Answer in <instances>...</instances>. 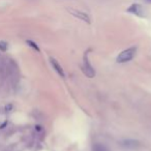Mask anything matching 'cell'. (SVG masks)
Returning <instances> with one entry per match:
<instances>
[{"mask_svg": "<svg viewBox=\"0 0 151 151\" xmlns=\"http://www.w3.org/2000/svg\"><path fill=\"white\" fill-rule=\"evenodd\" d=\"M136 52H137L136 47H132V48H128V49H126V50L122 51L117 56V62L124 63V62H127V61H130L134 57Z\"/></svg>", "mask_w": 151, "mask_h": 151, "instance_id": "obj_1", "label": "cell"}, {"mask_svg": "<svg viewBox=\"0 0 151 151\" xmlns=\"http://www.w3.org/2000/svg\"><path fill=\"white\" fill-rule=\"evenodd\" d=\"M82 70H83V73L88 77V78H93V77L95 76L94 68H93V66L90 64V62H89V60H88V58H87L86 55L84 56V61H83V65H82Z\"/></svg>", "mask_w": 151, "mask_h": 151, "instance_id": "obj_2", "label": "cell"}, {"mask_svg": "<svg viewBox=\"0 0 151 151\" xmlns=\"http://www.w3.org/2000/svg\"><path fill=\"white\" fill-rule=\"evenodd\" d=\"M126 12L129 13V14H132V15H134V16L141 17V18L145 17L144 9H143L142 5L138 4V3H134V4H132L127 9H126Z\"/></svg>", "mask_w": 151, "mask_h": 151, "instance_id": "obj_3", "label": "cell"}, {"mask_svg": "<svg viewBox=\"0 0 151 151\" xmlns=\"http://www.w3.org/2000/svg\"><path fill=\"white\" fill-rule=\"evenodd\" d=\"M69 13H70L71 15L73 16V17L78 18V19H80V20H82V21L86 22L87 24H90V17H89V16L87 15L86 13H84V12L73 11V9H71V11H69Z\"/></svg>", "mask_w": 151, "mask_h": 151, "instance_id": "obj_4", "label": "cell"}, {"mask_svg": "<svg viewBox=\"0 0 151 151\" xmlns=\"http://www.w3.org/2000/svg\"><path fill=\"white\" fill-rule=\"evenodd\" d=\"M50 62H51V64H52L53 68L55 69V71L60 76L61 78H65L64 70H63V68L61 67V65L58 63V61H57L55 58H53V57H50Z\"/></svg>", "mask_w": 151, "mask_h": 151, "instance_id": "obj_5", "label": "cell"}, {"mask_svg": "<svg viewBox=\"0 0 151 151\" xmlns=\"http://www.w3.org/2000/svg\"><path fill=\"white\" fill-rule=\"evenodd\" d=\"M121 145L123 147H125V148H127V149H136V148H139L141 144H140V142H139V141L130 140V139H128V140H123V141H122Z\"/></svg>", "mask_w": 151, "mask_h": 151, "instance_id": "obj_6", "label": "cell"}, {"mask_svg": "<svg viewBox=\"0 0 151 151\" xmlns=\"http://www.w3.org/2000/svg\"><path fill=\"white\" fill-rule=\"evenodd\" d=\"M93 151H109V150H108L104 145L97 143V144H95L94 146H93Z\"/></svg>", "mask_w": 151, "mask_h": 151, "instance_id": "obj_7", "label": "cell"}, {"mask_svg": "<svg viewBox=\"0 0 151 151\" xmlns=\"http://www.w3.org/2000/svg\"><path fill=\"white\" fill-rule=\"evenodd\" d=\"M26 42H27L28 46H30L31 48H33L34 50H36L37 52H40V48H38V46H37V45H36L34 42H32V40H27Z\"/></svg>", "mask_w": 151, "mask_h": 151, "instance_id": "obj_8", "label": "cell"}, {"mask_svg": "<svg viewBox=\"0 0 151 151\" xmlns=\"http://www.w3.org/2000/svg\"><path fill=\"white\" fill-rule=\"evenodd\" d=\"M7 50V42L4 40H0V51L5 52Z\"/></svg>", "mask_w": 151, "mask_h": 151, "instance_id": "obj_9", "label": "cell"}]
</instances>
